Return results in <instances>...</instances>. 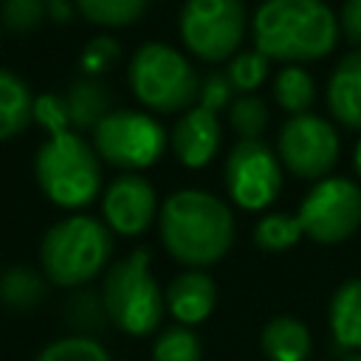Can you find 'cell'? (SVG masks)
Instances as JSON below:
<instances>
[{"instance_id":"obj_1","label":"cell","mask_w":361,"mask_h":361,"mask_svg":"<svg viewBox=\"0 0 361 361\" xmlns=\"http://www.w3.org/2000/svg\"><path fill=\"white\" fill-rule=\"evenodd\" d=\"M158 228L172 259L189 268L220 262L234 243L231 209L203 189L172 192L158 212Z\"/></svg>"},{"instance_id":"obj_2","label":"cell","mask_w":361,"mask_h":361,"mask_svg":"<svg viewBox=\"0 0 361 361\" xmlns=\"http://www.w3.org/2000/svg\"><path fill=\"white\" fill-rule=\"evenodd\" d=\"M254 45L285 65L327 56L338 42V17L324 0H265L251 20Z\"/></svg>"},{"instance_id":"obj_3","label":"cell","mask_w":361,"mask_h":361,"mask_svg":"<svg viewBox=\"0 0 361 361\" xmlns=\"http://www.w3.org/2000/svg\"><path fill=\"white\" fill-rule=\"evenodd\" d=\"M113 251L110 228L90 214H68L56 220L39 245V262L48 282L79 288L102 274Z\"/></svg>"},{"instance_id":"obj_4","label":"cell","mask_w":361,"mask_h":361,"mask_svg":"<svg viewBox=\"0 0 361 361\" xmlns=\"http://www.w3.org/2000/svg\"><path fill=\"white\" fill-rule=\"evenodd\" d=\"M34 175L45 197L62 209H82L102 189V166L93 144L76 130L51 133L37 149Z\"/></svg>"},{"instance_id":"obj_5","label":"cell","mask_w":361,"mask_h":361,"mask_svg":"<svg viewBox=\"0 0 361 361\" xmlns=\"http://www.w3.org/2000/svg\"><path fill=\"white\" fill-rule=\"evenodd\" d=\"M102 302L107 319L130 336H147L161 324L166 296L149 271L147 248H135L130 257L110 265L102 282Z\"/></svg>"},{"instance_id":"obj_6","label":"cell","mask_w":361,"mask_h":361,"mask_svg":"<svg viewBox=\"0 0 361 361\" xmlns=\"http://www.w3.org/2000/svg\"><path fill=\"white\" fill-rule=\"evenodd\" d=\"M127 76L135 99L155 113L186 110L200 90V79L189 59L166 42H144L133 54Z\"/></svg>"},{"instance_id":"obj_7","label":"cell","mask_w":361,"mask_h":361,"mask_svg":"<svg viewBox=\"0 0 361 361\" xmlns=\"http://www.w3.org/2000/svg\"><path fill=\"white\" fill-rule=\"evenodd\" d=\"M180 39L203 62H220L237 54L245 34L243 0H186L180 8Z\"/></svg>"},{"instance_id":"obj_8","label":"cell","mask_w":361,"mask_h":361,"mask_svg":"<svg viewBox=\"0 0 361 361\" xmlns=\"http://www.w3.org/2000/svg\"><path fill=\"white\" fill-rule=\"evenodd\" d=\"M93 149L118 169H147L166 149V130L147 113L110 110L93 127Z\"/></svg>"},{"instance_id":"obj_9","label":"cell","mask_w":361,"mask_h":361,"mask_svg":"<svg viewBox=\"0 0 361 361\" xmlns=\"http://www.w3.org/2000/svg\"><path fill=\"white\" fill-rule=\"evenodd\" d=\"M296 217L313 243H344L361 226V189L350 178L327 175L305 195Z\"/></svg>"},{"instance_id":"obj_10","label":"cell","mask_w":361,"mask_h":361,"mask_svg":"<svg viewBox=\"0 0 361 361\" xmlns=\"http://www.w3.org/2000/svg\"><path fill=\"white\" fill-rule=\"evenodd\" d=\"M276 155L293 178L322 180L338 161V133L322 116H290L279 130Z\"/></svg>"},{"instance_id":"obj_11","label":"cell","mask_w":361,"mask_h":361,"mask_svg":"<svg viewBox=\"0 0 361 361\" xmlns=\"http://www.w3.org/2000/svg\"><path fill=\"white\" fill-rule=\"evenodd\" d=\"M279 186L282 161L262 138L237 141L231 147L226 158V189L240 209L259 212L271 206L279 195Z\"/></svg>"},{"instance_id":"obj_12","label":"cell","mask_w":361,"mask_h":361,"mask_svg":"<svg viewBox=\"0 0 361 361\" xmlns=\"http://www.w3.org/2000/svg\"><path fill=\"white\" fill-rule=\"evenodd\" d=\"M102 214H104L107 228H113L121 237L144 234L158 217V197H155L152 183L138 172L118 175L104 189Z\"/></svg>"},{"instance_id":"obj_13","label":"cell","mask_w":361,"mask_h":361,"mask_svg":"<svg viewBox=\"0 0 361 361\" xmlns=\"http://www.w3.org/2000/svg\"><path fill=\"white\" fill-rule=\"evenodd\" d=\"M172 152L175 158L189 166V169H203L212 164V158L217 155L220 147V124H217V113L206 110V107H189L178 124L172 127L169 135Z\"/></svg>"},{"instance_id":"obj_14","label":"cell","mask_w":361,"mask_h":361,"mask_svg":"<svg viewBox=\"0 0 361 361\" xmlns=\"http://www.w3.org/2000/svg\"><path fill=\"white\" fill-rule=\"evenodd\" d=\"M164 296H166V310L172 313L175 324L192 327V324L206 322L209 313L214 310L217 288L209 274H203L200 268H189L169 282Z\"/></svg>"},{"instance_id":"obj_15","label":"cell","mask_w":361,"mask_h":361,"mask_svg":"<svg viewBox=\"0 0 361 361\" xmlns=\"http://www.w3.org/2000/svg\"><path fill=\"white\" fill-rule=\"evenodd\" d=\"M333 350L341 355L361 353V276L344 279L327 307Z\"/></svg>"},{"instance_id":"obj_16","label":"cell","mask_w":361,"mask_h":361,"mask_svg":"<svg viewBox=\"0 0 361 361\" xmlns=\"http://www.w3.org/2000/svg\"><path fill=\"white\" fill-rule=\"evenodd\" d=\"M327 107L347 130H361V51L338 59L327 82Z\"/></svg>"},{"instance_id":"obj_17","label":"cell","mask_w":361,"mask_h":361,"mask_svg":"<svg viewBox=\"0 0 361 361\" xmlns=\"http://www.w3.org/2000/svg\"><path fill=\"white\" fill-rule=\"evenodd\" d=\"M259 347L268 361H307L310 333L293 316H276L262 327Z\"/></svg>"},{"instance_id":"obj_18","label":"cell","mask_w":361,"mask_h":361,"mask_svg":"<svg viewBox=\"0 0 361 361\" xmlns=\"http://www.w3.org/2000/svg\"><path fill=\"white\" fill-rule=\"evenodd\" d=\"M34 118V96L28 90V85L0 68V141L20 135Z\"/></svg>"},{"instance_id":"obj_19","label":"cell","mask_w":361,"mask_h":361,"mask_svg":"<svg viewBox=\"0 0 361 361\" xmlns=\"http://www.w3.org/2000/svg\"><path fill=\"white\" fill-rule=\"evenodd\" d=\"M71 130H93L110 113V93L96 79H76L65 93Z\"/></svg>"},{"instance_id":"obj_20","label":"cell","mask_w":361,"mask_h":361,"mask_svg":"<svg viewBox=\"0 0 361 361\" xmlns=\"http://www.w3.org/2000/svg\"><path fill=\"white\" fill-rule=\"evenodd\" d=\"M274 99L276 104L290 113V116H302L310 110V104L316 102V85L313 76L302 68V65H285L276 76H274Z\"/></svg>"},{"instance_id":"obj_21","label":"cell","mask_w":361,"mask_h":361,"mask_svg":"<svg viewBox=\"0 0 361 361\" xmlns=\"http://www.w3.org/2000/svg\"><path fill=\"white\" fill-rule=\"evenodd\" d=\"M0 299L8 310H31L45 299V279L25 265L8 268L0 276Z\"/></svg>"},{"instance_id":"obj_22","label":"cell","mask_w":361,"mask_h":361,"mask_svg":"<svg viewBox=\"0 0 361 361\" xmlns=\"http://www.w3.org/2000/svg\"><path fill=\"white\" fill-rule=\"evenodd\" d=\"M149 0H76V8L85 20L107 28H121L135 23L147 11Z\"/></svg>"},{"instance_id":"obj_23","label":"cell","mask_w":361,"mask_h":361,"mask_svg":"<svg viewBox=\"0 0 361 361\" xmlns=\"http://www.w3.org/2000/svg\"><path fill=\"white\" fill-rule=\"evenodd\" d=\"M302 223L299 217L293 214H282V212H274V214H265L257 226H254V243L262 248V251H288L290 245H296L302 240Z\"/></svg>"},{"instance_id":"obj_24","label":"cell","mask_w":361,"mask_h":361,"mask_svg":"<svg viewBox=\"0 0 361 361\" xmlns=\"http://www.w3.org/2000/svg\"><path fill=\"white\" fill-rule=\"evenodd\" d=\"M200 338L186 324H169L161 330L152 347V361H200Z\"/></svg>"},{"instance_id":"obj_25","label":"cell","mask_w":361,"mask_h":361,"mask_svg":"<svg viewBox=\"0 0 361 361\" xmlns=\"http://www.w3.org/2000/svg\"><path fill=\"white\" fill-rule=\"evenodd\" d=\"M34 361H110L107 350L93 336H62L39 350Z\"/></svg>"},{"instance_id":"obj_26","label":"cell","mask_w":361,"mask_h":361,"mask_svg":"<svg viewBox=\"0 0 361 361\" xmlns=\"http://www.w3.org/2000/svg\"><path fill=\"white\" fill-rule=\"evenodd\" d=\"M228 124L240 135V141L259 138V133L268 124V107H265V102L259 96H254V93L237 96L228 104Z\"/></svg>"},{"instance_id":"obj_27","label":"cell","mask_w":361,"mask_h":361,"mask_svg":"<svg viewBox=\"0 0 361 361\" xmlns=\"http://www.w3.org/2000/svg\"><path fill=\"white\" fill-rule=\"evenodd\" d=\"M268 62H271V59H268L265 54H259V51L234 54V56L228 59V68H226V73H228L234 90H243V93L257 90V87L265 82V76H268Z\"/></svg>"},{"instance_id":"obj_28","label":"cell","mask_w":361,"mask_h":361,"mask_svg":"<svg viewBox=\"0 0 361 361\" xmlns=\"http://www.w3.org/2000/svg\"><path fill=\"white\" fill-rule=\"evenodd\" d=\"M48 17L45 0H3L0 6V23L14 34H28L42 25Z\"/></svg>"},{"instance_id":"obj_29","label":"cell","mask_w":361,"mask_h":361,"mask_svg":"<svg viewBox=\"0 0 361 361\" xmlns=\"http://www.w3.org/2000/svg\"><path fill=\"white\" fill-rule=\"evenodd\" d=\"M68 322L79 330V336H90V333H96L110 319H107V310H104L102 296L82 290V293H76L68 302Z\"/></svg>"},{"instance_id":"obj_30","label":"cell","mask_w":361,"mask_h":361,"mask_svg":"<svg viewBox=\"0 0 361 361\" xmlns=\"http://www.w3.org/2000/svg\"><path fill=\"white\" fill-rule=\"evenodd\" d=\"M118 59V42L113 37H96L85 45L82 56H79V68L87 79L102 76L104 71H110Z\"/></svg>"},{"instance_id":"obj_31","label":"cell","mask_w":361,"mask_h":361,"mask_svg":"<svg viewBox=\"0 0 361 361\" xmlns=\"http://www.w3.org/2000/svg\"><path fill=\"white\" fill-rule=\"evenodd\" d=\"M34 121L51 135L59 130H71V118H68V107H65V96L56 93H42L34 99Z\"/></svg>"},{"instance_id":"obj_32","label":"cell","mask_w":361,"mask_h":361,"mask_svg":"<svg viewBox=\"0 0 361 361\" xmlns=\"http://www.w3.org/2000/svg\"><path fill=\"white\" fill-rule=\"evenodd\" d=\"M197 99H200V107H206V110H212V113L228 107V104L234 102V85H231L228 73H226V71L209 73V76L200 82Z\"/></svg>"},{"instance_id":"obj_33","label":"cell","mask_w":361,"mask_h":361,"mask_svg":"<svg viewBox=\"0 0 361 361\" xmlns=\"http://www.w3.org/2000/svg\"><path fill=\"white\" fill-rule=\"evenodd\" d=\"M338 34L350 45H361V0H344L338 11Z\"/></svg>"},{"instance_id":"obj_34","label":"cell","mask_w":361,"mask_h":361,"mask_svg":"<svg viewBox=\"0 0 361 361\" xmlns=\"http://www.w3.org/2000/svg\"><path fill=\"white\" fill-rule=\"evenodd\" d=\"M48 3V17L56 23H68L71 20V3L68 0H45Z\"/></svg>"},{"instance_id":"obj_35","label":"cell","mask_w":361,"mask_h":361,"mask_svg":"<svg viewBox=\"0 0 361 361\" xmlns=\"http://www.w3.org/2000/svg\"><path fill=\"white\" fill-rule=\"evenodd\" d=\"M353 166H355V172L361 175V141L355 144V152H353Z\"/></svg>"},{"instance_id":"obj_36","label":"cell","mask_w":361,"mask_h":361,"mask_svg":"<svg viewBox=\"0 0 361 361\" xmlns=\"http://www.w3.org/2000/svg\"><path fill=\"white\" fill-rule=\"evenodd\" d=\"M341 361H361V353H350V355H344Z\"/></svg>"},{"instance_id":"obj_37","label":"cell","mask_w":361,"mask_h":361,"mask_svg":"<svg viewBox=\"0 0 361 361\" xmlns=\"http://www.w3.org/2000/svg\"><path fill=\"white\" fill-rule=\"evenodd\" d=\"M0 28H3V23H0Z\"/></svg>"}]
</instances>
